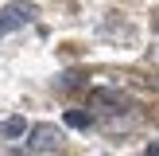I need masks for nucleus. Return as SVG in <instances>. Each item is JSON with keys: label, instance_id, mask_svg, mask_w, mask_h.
Here are the masks:
<instances>
[{"label": "nucleus", "instance_id": "f257e3e1", "mask_svg": "<svg viewBox=\"0 0 159 156\" xmlns=\"http://www.w3.org/2000/svg\"><path fill=\"white\" fill-rule=\"evenodd\" d=\"M31 20H35V4H27V0L0 8V35H8V31H16V27H27Z\"/></svg>", "mask_w": 159, "mask_h": 156}, {"label": "nucleus", "instance_id": "f03ea898", "mask_svg": "<svg viewBox=\"0 0 159 156\" xmlns=\"http://www.w3.org/2000/svg\"><path fill=\"white\" fill-rule=\"evenodd\" d=\"M54 144H58V129H51V125L31 129V148H54Z\"/></svg>", "mask_w": 159, "mask_h": 156}, {"label": "nucleus", "instance_id": "7ed1b4c3", "mask_svg": "<svg viewBox=\"0 0 159 156\" xmlns=\"http://www.w3.org/2000/svg\"><path fill=\"white\" fill-rule=\"evenodd\" d=\"M0 137H8V140L27 137V121H23V117H4V121H0Z\"/></svg>", "mask_w": 159, "mask_h": 156}, {"label": "nucleus", "instance_id": "20e7f679", "mask_svg": "<svg viewBox=\"0 0 159 156\" xmlns=\"http://www.w3.org/2000/svg\"><path fill=\"white\" fill-rule=\"evenodd\" d=\"M62 121H66L70 129H89V121H93V117L85 113V109H66V117H62Z\"/></svg>", "mask_w": 159, "mask_h": 156}, {"label": "nucleus", "instance_id": "39448f33", "mask_svg": "<svg viewBox=\"0 0 159 156\" xmlns=\"http://www.w3.org/2000/svg\"><path fill=\"white\" fill-rule=\"evenodd\" d=\"M144 156H159V140H152V144H148V152Z\"/></svg>", "mask_w": 159, "mask_h": 156}]
</instances>
